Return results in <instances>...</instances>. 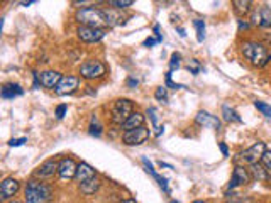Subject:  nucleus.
<instances>
[{"mask_svg":"<svg viewBox=\"0 0 271 203\" xmlns=\"http://www.w3.org/2000/svg\"><path fill=\"white\" fill-rule=\"evenodd\" d=\"M76 20L84 27H95L103 29L105 26H110L109 14L98 7H84L76 12Z\"/></svg>","mask_w":271,"mask_h":203,"instance_id":"1","label":"nucleus"},{"mask_svg":"<svg viewBox=\"0 0 271 203\" xmlns=\"http://www.w3.org/2000/svg\"><path fill=\"white\" fill-rule=\"evenodd\" d=\"M241 51L253 66L263 68V66H266L268 61H271V56L268 54L266 46L258 41H244L241 46Z\"/></svg>","mask_w":271,"mask_h":203,"instance_id":"2","label":"nucleus"},{"mask_svg":"<svg viewBox=\"0 0 271 203\" xmlns=\"http://www.w3.org/2000/svg\"><path fill=\"white\" fill-rule=\"evenodd\" d=\"M24 195H26V203H49L51 201L53 191H51V186H48L46 183L31 179L26 185Z\"/></svg>","mask_w":271,"mask_h":203,"instance_id":"3","label":"nucleus"},{"mask_svg":"<svg viewBox=\"0 0 271 203\" xmlns=\"http://www.w3.org/2000/svg\"><path fill=\"white\" fill-rule=\"evenodd\" d=\"M264 152H266V146H264V142L258 141L251 147H247L246 151L239 152L236 157V163H239V166H242V164H249L251 166V164H256L261 161Z\"/></svg>","mask_w":271,"mask_h":203,"instance_id":"4","label":"nucleus"},{"mask_svg":"<svg viewBox=\"0 0 271 203\" xmlns=\"http://www.w3.org/2000/svg\"><path fill=\"white\" fill-rule=\"evenodd\" d=\"M132 108H134V103H132L129 98H119V100H115L112 105V122L122 125L126 120L134 114Z\"/></svg>","mask_w":271,"mask_h":203,"instance_id":"5","label":"nucleus"},{"mask_svg":"<svg viewBox=\"0 0 271 203\" xmlns=\"http://www.w3.org/2000/svg\"><path fill=\"white\" fill-rule=\"evenodd\" d=\"M105 73H107V66L102 61H95V59L87 61L80 66V75L85 80H98L105 76Z\"/></svg>","mask_w":271,"mask_h":203,"instance_id":"6","label":"nucleus"},{"mask_svg":"<svg viewBox=\"0 0 271 203\" xmlns=\"http://www.w3.org/2000/svg\"><path fill=\"white\" fill-rule=\"evenodd\" d=\"M149 136H151V130L146 127L132 129L122 134V142L126 146H141L149 139Z\"/></svg>","mask_w":271,"mask_h":203,"instance_id":"7","label":"nucleus"},{"mask_svg":"<svg viewBox=\"0 0 271 203\" xmlns=\"http://www.w3.org/2000/svg\"><path fill=\"white\" fill-rule=\"evenodd\" d=\"M80 85V78L78 76H73V75H66L59 81V85L56 86V93L59 97H65V95H71V93H75L76 88H78Z\"/></svg>","mask_w":271,"mask_h":203,"instance_id":"8","label":"nucleus"},{"mask_svg":"<svg viewBox=\"0 0 271 203\" xmlns=\"http://www.w3.org/2000/svg\"><path fill=\"white\" fill-rule=\"evenodd\" d=\"M195 122L200 125V127H205V129L220 130V127H222V122H220V119L217 117V115H212L205 110L198 112L195 115Z\"/></svg>","mask_w":271,"mask_h":203,"instance_id":"9","label":"nucleus"},{"mask_svg":"<svg viewBox=\"0 0 271 203\" xmlns=\"http://www.w3.org/2000/svg\"><path fill=\"white\" fill-rule=\"evenodd\" d=\"M76 34L84 42H98L105 37V29H95V27H84L80 26Z\"/></svg>","mask_w":271,"mask_h":203,"instance_id":"10","label":"nucleus"},{"mask_svg":"<svg viewBox=\"0 0 271 203\" xmlns=\"http://www.w3.org/2000/svg\"><path fill=\"white\" fill-rule=\"evenodd\" d=\"M76 171H78V164H76L71 157H63L61 161H59L58 174L61 179H73L76 176Z\"/></svg>","mask_w":271,"mask_h":203,"instance_id":"11","label":"nucleus"},{"mask_svg":"<svg viewBox=\"0 0 271 203\" xmlns=\"http://www.w3.org/2000/svg\"><path fill=\"white\" fill-rule=\"evenodd\" d=\"M251 181V174H249V169H246L244 166H237L234 168V173H232V178H231V183H229V188H236V186H241V185H247Z\"/></svg>","mask_w":271,"mask_h":203,"instance_id":"12","label":"nucleus"},{"mask_svg":"<svg viewBox=\"0 0 271 203\" xmlns=\"http://www.w3.org/2000/svg\"><path fill=\"white\" fill-rule=\"evenodd\" d=\"M61 78H63L61 73H58V71H53V70L43 71V73L39 75L41 86H44V88H49V90H56V86L59 85Z\"/></svg>","mask_w":271,"mask_h":203,"instance_id":"13","label":"nucleus"},{"mask_svg":"<svg viewBox=\"0 0 271 203\" xmlns=\"http://www.w3.org/2000/svg\"><path fill=\"white\" fill-rule=\"evenodd\" d=\"M20 190V183L14 178H5L0 185V195H2L4 200H9L12 196L17 195V191Z\"/></svg>","mask_w":271,"mask_h":203,"instance_id":"14","label":"nucleus"},{"mask_svg":"<svg viewBox=\"0 0 271 203\" xmlns=\"http://www.w3.org/2000/svg\"><path fill=\"white\" fill-rule=\"evenodd\" d=\"M58 168H59V163L56 159H48V161H44L39 168L36 169V176L37 178H51L54 176V173H58Z\"/></svg>","mask_w":271,"mask_h":203,"instance_id":"15","label":"nucleus"},{"mask_svg":"<svg viewBox=\"0 0 271 203\" xmlns=\"http://www.w3.org/2000/svg\"><path fill=\"white\" fill-rule=\"evenodd\" d=\"M253 20L259 27H271V9L268 5H261L258 12L254 14Z\"/></svg>","mask_w":271,"mask_h":203,"instance_id":"16","label":"nucleus"},{"mask_svg":"<svg viewBox=\"0 0 271 203\" xmlns=\"http://www.w3.org/2000/svg\"><path fill=\"white\" fill-rule=\"evenodd\" d=\"M142 164H144V169H146V173H149L151 176L154 178L159 183V186L163 188V191L164 193H170V186H168V179L166 178H161L159 174L156 173V169L153 168V164H151V161H149L148 157H142Z\"/></svg>","mask_w":271,"mask_h":203,"instance_id":"17","label":"nucleus"},{"mask_svg":"<svg viewBox=\"0 0 271 203\" xmlns=\"http://www.w3.org/2000/svg\"><path fill=\"white\" fill-rule=\"evenodd\" d=\"M249 174H251V178L256 179V181H268L271 178V173L263 166V163L251 164V166H249Z\"/></svg>","mask_w":271,"mask_h":203,"instance_id":"18","label":"nucleus"},{"mask_svg":"<svg viewBox=\"0 0 271 203\" xmlns=\"http://www.w3.org/2000/svg\"><path fill=\"white\" fill-rule=\"evenodd\" d=\"M142 124H144V115H142L141 112H134L122 125H120V127L124 129V132H127V130H132V129L144 127Z\"/></svg>","mask_w":271,"mask_h":203,"instance_id":"19","label":"nucleus"},{"mask_svg":"<svg viewBox=\"0 0 271 203\" xmlns=\"http://www.w3.org/2000/svg\"><path fill=\"white\" fill-rule=\"evenodd\" d=\"M75 178H76V181H80V183H85V181L95 178V169H93L90 164L80 163L78 164V171H76V176Z\"/></svg>","mask_w":271,"mask_h":203,"instance_id":"20","label":"nucleus"},{"mask_svg":"<svg viewBox=\"0 0 271 203\" xmlns=\"http://www.w3.org/2000/svg\"><path fill=\"white\" fill-rule=\"evenodd\" d=\"M24 90H22V86L17 83H7L4 85L2 88V98H15V97H20Z\"/></svg>","mask_w":271,"mask_h":203,"instance_id":"21","label":"nucleus"},{"mask_svg":"<svg viewBox=\"0 0 271 203\" xmlns=\"http://www.w3.org/2000/svg\"><path fill=\"white\" fill-rule=\"evenodd\" d=\"M222 115H224L225 122H237V124L242 122V119L239 117V114H237L231 105H227V103H224V105H222Z\"/></svg>","mask_w":271,"mask_h":203,"instance_id":"22","label":"nucleus"},{"mask_svg":"<svg viewBox=\"0 0 271 203\" xmlns=\"http://www.w3.org/2000/svg\"><path fill=\"white\" fill-rule=\"evenodd\" d=\"M148 115H149V120H151V124H153V129H154V136L156 137H159L163 134V130H164V127L163 125H159V122H158V112H156V108H148Z\"/></svg>","mask_w":271,"mask_h":203,"instance_id":"23","label":"nucleus"},{"mask_svg":"<svg viewBox=\"0 0 271 203\" xmlns=\"http://www.w3.org/2000/svg\"><path fill=\"white\" fill-rule=\"evenodd\" d=\"M232 5L236 7V12L239 15H246V14L251 12V5L253 4L249 2V0H234Z\"/></svg>","mask_w":271,"mask_h":203,"instance_id":"24","label":"nucleus"},{"mask_svg":"<svg viewBox=\"0 0 271 203\" xmlns=\"http://www.w3.org/2000/svg\"><path fill=\"white\" fill-rule=\"evenodd\" d=\"M98 181L93 178V179H88L85 181V183H80V190H81V193H85V195H92V193H95V191L98 190Z\"/></svg>","mask_w":271,"mask_h":203,"instance_id":"25","label":"nucleus"},{"mask_svg":"<svg viewBox=\"0 0 271 203\" xmlns=\"http://www.w3.org/2000/svg\"><path fill=\"white\" fill-rule=\"evenodd\" d=\"M193 26H195V29H197V41L203 42V39H205V22L197 19L195 22H193Z\"/></svg>","mask_w":271,"mask_h":203,"instance_id":"26","label":"nucleus"},{"mask_svg":"<svg viewBox=\"0 0 271 203\" xmlns=\"http://www.w3.org/2000/svg\"><path fill=\"white\" fill-rule=\"evenodd\" d=\"M254 107L258 108L259 112H261L264 117H268V119H271V105H268L266 102H261V100H256L254 102Z\"/></svg>","mask_w":271,"mask_h":203,"instance_id":"27","label":"nucleus"},{"mask_svg":"<svg viewBox=\"0 0 271 203\" xmlns=\"http://www.w3.org/2000/svg\"><path fill=\"white\" fill-rule=\"evenodd\" d=\"M154 98L163 103L168 102V92H166V86H158L156 92H154Z\"/></svg>","mask_w":271,"mask_h":203,"instance_id":"28","label":"nucleus"},{"mask_svg":"<svg viewBox=\"0 0 271 203\" xmlns=\"http://www.w3.org/2000/svg\"><path fill=\"white\" fill-rule=\"evenodd\" d=\"M88 132H90V136H97V137L102 134V125L97 122L95 117L92 119V124H90V129H88Z\"/></svg>","mask_w":271,"mask_h":203,"instance_id":"29","label":"nucleus"},{"mask_svg":"<svg viewBox=\"0 0 271 203\" xmlns=\"http://www.w3.org/2000/svg\"><path fill=\"white\" fill-rule=\"evenodd\" d=\"M134 4L132 0H112L110 2V5L112 7H115V9H126V7H131V5Z\"/></svg>","mask_w":271,"mask_h":203,"instance_id":"30","label":"nucleus"},{"mask_svg":"<svg viewBox=\"0 0 271 203\" xmlns=\"http://www.w3.org/2000/svg\"><path fill=\"white\" fill-rule=\"evenodd\" d=\"M180 53H173L171 54V59H170V70L173 71V70H178L180 68Z\"/></svg>","mask_w":271,"mask_h":203,"instance_id":"31","label":"nucleus"},{"mask_svg":"<svg viewBox=\"0 0 271 203\" xmlns=\"http://www.w3.org/2000/svg\"><path fill=\"white\" fill-rule=\"evenodd\" d=\"M188 70H190V73H193V75H198L202 71V66L198 64V61L197 59H192L190 63H188Z\"/></svg>","mask_w":271,"mask_h":203,"instance_id":"32","label":"nucleus"},{"mask_svg":"<svg viewBox=\"0 0 271 203\" xmlns=\"http://www.w3.org/2000/svg\"><path fill=\"white\" fill-rule=\"evenodd\" d=\"M261 163H263V166L268 169V171L271 173V151H266L263 154V159H261Z\"/></svg>","mask_w":271,"mask_h":203,"instance_id":"33","label":"nucleus"},{"mask_svg":"<svg viewBox=\"0 0 271 203\" xmlns=\"http://www.w3.org/2000/svg\"><path fill=\"white\" fill-rule=\"evenodd\" d=\"M166 88H185V86L175 83V81L171 80V71H168L166 73Z\"/></svg>","mask_w":271,"mask_h":203,"instance_id":"34","label":"nucleus"},{"mask_svg":"<svg viewBox=\"0 0 271 203\" xmlns=\"http://www.w3.org/2000/svg\"><path fill=\"white\" fill-rule=\"evenodd\" d=\"M26 141H27L26 137H19V139H10L9 146H10V147H19V146H22V144H24Z\"/></svg>","mask_w":271,"mask_h":203,"instance_id":"35","label":"nucleus"},{"mask_svg":"<svg viewBox=\"0 0 271 203\" xmlns=\"http://www.w3.org/2000/svg\"><path fill=\"white\" fill-rule=\"evenodd\" d=\"M66 110H68V107H66L65 103H63V105H58V108H56V117H58V119H63L65 114H66Z\"/></svg>","mask_w":271,"mask_h":203,"instance_id":"36","label":"nucleus"},{"mask_svg":"<svg viewBox=\"0 0 271 203\" xmlns=\"http://www.w3.org/2000/svg\"><path fill=\"white\" fill-rule=\"evenodd\" d=\"M158 39H156V37H148V39L144 41V42H142V44H144L146 48H151V46H154V44H158Z\"/></svg>","mask_w":271,"mask_h":203,"instance_id":"37","label":"nucleus"},{"mask_svg":"<svg viewBox=\"0 0 271 203\" xmlns=\"http://www.w3.org/2000/svg\"><path fill=\"white\" fill-rule=\"evenodd\" d=\"M219 147H220V151H222L224 156H229V147H227V144H225V142H220Z\"/></svg>","mask_w":271,"mask_h":203,"instance_id":"38","label":"nucleus"},{"mask_svg":"<svg viewBox=\"0 0 271 203\" xmlns=\"http://www.w3.org/2000/svg\"><path fill=\"white\" fill-rule=\"evenodd\" d=\"M137 83H139V80H137V78H129V80H127V85H129L131 88L137 86Z\"/></svg>","mask_w":271,"mask_h":203,"instance_id":"39","label":"nucleus"},{"mask_svg":"<svg viewBox=\"0 0 271 203\" xmlns=\"http://www.w3.org/2000/svg\"><path fill=\"white\" fill-rule=\"evenodd\" d=\"M242 29H249V22L247 20H239V31Z\"/></svg>","mask_w":271,"mask_h":203,"instance_id":"40","label":"nucleus"},{"mask_svg":"<svg viewBox=\"0 0 271 203\" xmlns=\"http://www.w3.org/2000/svg\"><path fill=\"white\" fill-rule=\"evenodd\" d=\"M159 166H161V168H166V169H173V166H171V164L163 163V161H159Z\"/></svg>","mask_w":271,"mask_h":203,"instance_id":"41","label":"nucleus"},{"mask_svg":"<svg viewBox=\"0 0 271 203\" xmlns=\"http://www.w3.org/2000/svg\"><path fill=\"white\" fill-rule=\"evenodd\" d=\"M178 32H180V36L181 37H185L186 34H185V29H183V27H178Z\"/></svg>","mask_w":271,"mask_h":203,"instance_id":"42","label":"nucleus"},{"mask_svg":"<svg viewBox=\"0 0 271 203\" xmlns=\"http://www.w3.org/2000/svg\"><path fill=\"white\" fill-rule=\"evenodd\" d=\"M20 5H24V7H29V5H32V4H34V2H32V0H31V2H19Z\"/></svg>","mask_w":271,"mask_h":203,"instance_id":"43","label":"nucleus"},{"mask_svg":"<svg viewBox=\"0 0 271 203\" xmlns=\"http://www.w3.org/2000/svg\"><path fill=\"white\" fill-rule=\"evenodd\" d=\"M120 203H136V200H132V198H126V200H122Z\"/></svg>","mask_w":271,"mask_h":203,"instance_id":"44","label":"nucleus"},{"mask_svg":"<svg viewBox=\"0 0 271 203\" xmlns=\"http://www.w3.org/2000/svg\"><path fill=\"white\" fill-rule=\"evenodd\" d=\"M193 203H205V201H202V200H197V201H193Z\"/></svg>","mask_w":271,"mask_h":203,"instance_id":"45","label":"nucleus"},{"mask_svg":"<svg viewBox=\"0 0 271 203\" xmlns=\"http://www.w3.org/2000/svg\"><path fill=\"white\" fill-rule=\"evenodd\" d=\"M171 203H181V201H176V200H171Z\"/></svg>","mask_w":271,"mask_h":203,"instance_id":"46","label":"nucleus"},{"mask_svg":"<svg viewBox=\"0 0 271 203\" xmlns=\"http://www.w3.org/2000/svg\"><path fill=\"white\" fill-rule=\"evenodd\" d=\"M232 203H242V201H232Z\"/></svg>","mask_w":271,"mask_h":203,"instance_id":"47","label":"nucleus"},{"mask_svg":"<svg viewBox=\"0 0 271 203\" xmlns=\"http://www.w3.org/2000/svg\"><path fill=\"white\" fill-rule=\"evenodd\" d=\"M12 203H20V201H12Z\"/></svg>","mask_w":271,"mask_h":203,"instance_id":"48","label":"nucleus"}]
</instances>
